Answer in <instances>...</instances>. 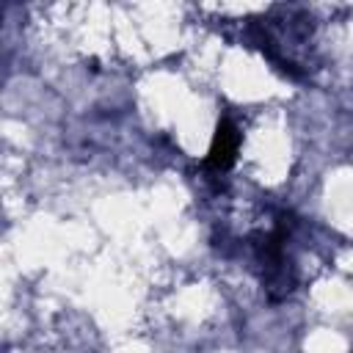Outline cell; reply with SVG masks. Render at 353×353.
I'll return each instance as SVG.
<instances>
[{
  "label": "cell",
  "mask_w": 353,
  "mask_h": 353,
  "mask_svg": "<svg viewBox=\"0 0 353 353\" xmlns=\"http://www.w3.org/2000/svg\"><path fill=\"white\" fill-rule=\"evenodd\" d=\"M237 143H240V135H237L234 124H232L229 119H223V121L218 124V132H215V141H212L207 165H210L212 171H226V168L234 163Z\"/></svg>",
  "instance_id": "6da1fadb"
}]
</instances>
